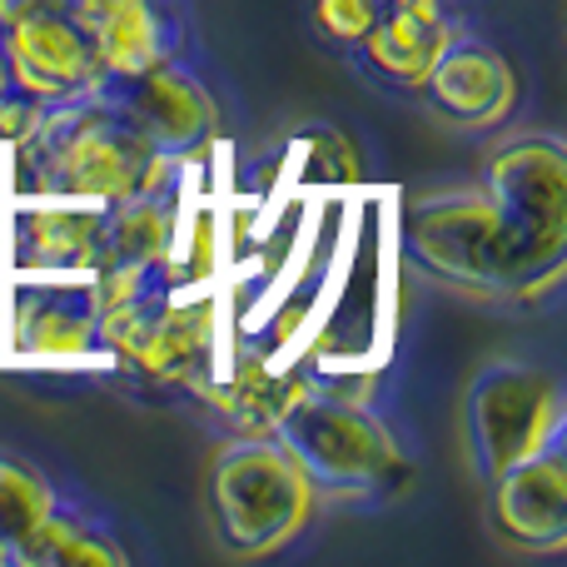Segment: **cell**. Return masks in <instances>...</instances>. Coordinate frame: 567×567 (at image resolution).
Instances as JSON below:
<instances>
[{"label":"cell","instance_id":"obj_15","mask_svg":"<svg viewBox=\"0 0 567 567\" xmlns=\"http://www.w3.org/2000/svg\"><path fill=\"white\" fill-rule=\"evenodd\" d=\"M453 25L443 16V6H419V0H383L373 30L359 40V50L369 55V65L383 80L403 90H419L429 65L439 60V50L449 45Z\"/></svg>","mask_w":567,"mask_h":567},{"label":"cell","instance_id":"obj_19","mask_svg":"<svg viewBox=\"0 0 567 567\" xmlns=\"http://www.w3.org/2000/svg\"><path fill=\"white\" fill-rule=\"evenodd\" d=\"M379 10H383V0H313L319 30L333 40V45H353V50H359V40L373 30Z\"/></svg>","mask_w":567,"mask_h":567},{"label":"cell","instance_id":"obj_25","mask_svg":"<svg viewBox=\"0 0 567 567\" xmlns=\"http://www.w3.org/2000/svg\"><path fill=\"white\" fill-rule=\"evenodd\" d=\"M6 563H16V558H10V553H6V548H0V567H6Z\"/></svg>","mask_w":567,"mask_h":567},{"label":"cell","instance_id":"obj_24","mask_svg":"<svg viewBox=\"0 0 567 567\" xmlns=\"http://www.w3.org/2000/svg\"><path fill=\"white\" fill-rule=\"evenodd\" d=\"M419 6H443V10H449V0H419Z\"/></svg>","mask_w":567,"mask_h":567},{"label":"cell","instance_id":"obj_4","mask_svg":"<svg viewBox=\"0 0 567 567\" xmlns=\"http://www.w3.org/2000/svg\"><path fill=\"white\" fill-rule=\"evenodd\" d=\"M179 289L185 284H175V275L159 265L145 289L100 313V343H110L115 359L135 363L150 379L199 389L215 373L219 309L215 299Z\"/></svg>","mask_w":567,"mask_h":567},{"label":"cell","instance_id":"obj_11","mask_svg":"<svg viewBox=\"0 0 567 567\" xmlns=\"http://www.w3.org/2000/svg\"><path fill=\"white\" fill-rule=\"evenodd\" d=\"M423 95L433 100L443 120L463 130H493L508 120L513 100H518V75L513 65L483 40H458L449 35V45L439 50V60L423 75Z\"/></svg>","mask_w":567,"mask_h":567},{"label":"cell","instance_id":"obj_17","mask_svg":"<svg viewBox=\"0 0 567 567\" xmlns=\"http://www.w3.org/2000/svg\"><path fill=\"white\" fill-rule=\"evenodd\" d=\"M16 563H25V567H120L125 563V548H120L105 528L55 508L35 528V538L16 553Z\"/></svg>","mask_w":567,"mask_h":567},{"label":"cell","instance_id":"obj_16","mask_svg":"<svg viewBox=\"0 0 567 567\" xmlns=\"http://www.w3.org/2000/svg\"><path fill=\"white\" fill-rule=\"evenodd\" d=\"M179 225H185V209L175 205L169 189H145V195L115 199V205H105V259H100V269L169 265L179 245Z\"/></svg>","mask_w":567,"mask_h":567},{"label":"cell","instance_id":"obj_1","mask_svg":"<svg viewBox=\"0 0 567 567\" xmlns=\"http://www.w3.org/2000/svg\"><path fill=\"white\" fill-rule=\"evenodd\" d=\"M16 150L30 185L55 199L115 205L145 189H175V155H159L100 90L45 105Z\"/></svg>","mask_w":567,"mask_h":567},{"label":"cell","instance_id":"obj_18","mask_svg":"<svg viewBox=\"0 0 567 567\" xmlns=\"http://www.w3.org/2000/svg\"><path fill=\"white\" fill-rule=\"evenodd\" d=\"M50 513H55V488L30 463L0 458V548L16 558Z\"/></svg>","mask_w":567,"mask_h":567},{"label":"cell","instance_id":"obj_8","mask_svg":"<svg viewBox=\"0 0 567 567\" xmlns=\"http://www.w3.org/2000/svg\"><path fill=\"white\" fill-rule=\"evenodd\" d=\"M100 95L159 150V155L185 159L189 150H199L215 135V95L199 85L189 70H179L175 60H155L145 70H130V75H100Z\"/></svg>","mask_w":567,"mask_h":567},{"label":"cell","instance_id":"obj_20","mask_svg":"<svg viewBox=\"0 0 567 567\" xmlns=\"http://www.w3.org/2000/svg\"><path fill=\"white\" fill-rule=\"evenodd\" d=\"M40 100H30L25 90H16V85H6L0 90V140H10V145H20V140L35 130V120H40Z\"/></svg>","mask_w":567,"mask_h":567},{"label":"cell","instance_id":"obj_21","mask_svg":"<svg viewBox=\"0 0 567 567\" xmlns=\"http://www.w3.org/2000/svg\"><path fill=\"white\" fill-rule=\"evenodd\" d=\"M313 175H329V179H353V169H359V159H353L349 140L339 135V130H319L313 135V159H309Z\"/></svg>","mask_w":567,"mask_h":567},{"label":"cell","instance_id":"obj_9","mask_svg":"<svg viewBox=\"0 0 567 567\" xmlns=\"http://www.w3.org/2000/svg\"><path fill=\"white\" fill-rule=\"evenodd\" d=\"M0 55H6L10 85L25 90L40 105H60V100L90 95L100 85V60L90 40L65 10H35V16L0 25Z\"/></svg>","mask_w":567,"mask_h":567},{"label":"cell","instance_id":"obj_22","mask_svg":"<svg viewBox=\"0 0 567 567\" xmlns=\"http://www.w3.org/2000/svg\"><path fill=\"white\" fill-rule=\"evenodd\" d=\"M60 0H0V25H16V20L35 16V10H55Z\"/></svg>","mask_w":567,"mask_h":567},{"label":"cell","instance_id":"obj_6","mask_svg":"<svg viewBox=\"0 0 567 567\" xmlns=\"http://www.w3.org/2000/svg\"><path fill=\"white\" fill-rule=\"evenodd\" d=\"M563 439V389L533 363H488L468 389V453L478 478L533 458Z\"/></svg>","mask_w":567,"mask_h":567},{"label":"cell","instance_id":"obj_7","mask_svg":"<svg viewBox=\"0 0 567 567\" xmlns=\"http://www.w3.org/2000/svg\"><path fill=\"white\" fill-rule=\"evenodd\" d=\"M403 235H409V255L429 275L473 293H513L503 229L483 189L419 199L403 219Z\"/></svg>","mask_w":567,"mask_h":567},{"label":"cell","instance_id":"obj_12","mask_svg":"<svg viewBox=\"0 0 567 567\" xmlns=\"http://www.w3.org/2000/svg\"><path fill=\"white\" fill-rule=\"evenodd\" d=\"M10 339L35 359H80L100 343V299L90 275H50L16 289Z\"/></svg>","mask_w":567,"mask_h":567},{"label":"cell","instance_id":"obj_13","mask_svg":"<svg viewBox=\"0 0 567 567\" xmlns=\"http://www.w3.org/2000/svg\"><path fill=\"white\" fill-rule=\"evenodd\" d=\"M16 265L30 275H95L105 259V205L55 199L30 205L10 225Z\"/></svg>","mask_w":567,"mask_h":567},{"label":"cell","instance_id":"obj_14","mask_svg":"<svg viewBox=\"0 0 567 567\" xmlns=\"http://www.w3.org/2000/svg\"><path fill=\"white\" fill-rule=\"evenodd\" d=\"M90 40L105 75H130L169 55V25L155 0H60Z\"/></svg>","mask_w":567,"mask_h":567},{"label":"cell","instance_id":"obj_3","mask_svg":"<svg viewBox=\"0 0 567 567\" xmlns=\"http://www.w3.org/2000/svg\"><path fill=\"white\" fill-rule=\"evenodd\" d=\"M275 439L313 483V498H369L409 473L379 413H369L363 403L323 399L319 389L289 403Z\"/></svg>","mask_w":567,"mask_h":567},{"label":"cell","instance_id":"obj_23","mask_svg":"<svg viewBox=\"0 0 567 567\" xmlns=\"http://www.w3.org/2000/svg\"><path fill=\"white\" fill-rule=\"evenodd\" d=\"M10 85V70H6V55H0V90Z\"/></svg>","mask_w":567,"mask_h":567},{"label":"cell","instance_id":"obj_2","mask_svg":"<svg viewBox=\"0 0 567 567\" xmlns=\"http://www.w3.org/2000/svg\"><path fill=\"white\" fill-rule=\"evenodd\" d=\"M488 195L503 229L513 293H543L563 275L567 249V155L553 140H513L488 159Z\"/></svg>","mask_w":567,"mask_h":567},{"label":"cell","instance_id":"obj_10","mask_svg":"<svg viewBox=\"0 0 567 567\" xmlns=\"http://www.w3.org/2000/svg\"><path fill=\"white\" fill-rule=\"evenodd\" d=\"M493 483V523L508 543L528 553L567 548V453L563 439L538 449L533 458L503 468Z\"/></svg>","mask_w":567,"mask_h":567},{"label":"cell","instance_id":"obj_5","mask_svg":"<svg viewBox=\"0 0 567 567\" xmlns=\"http://www.w3.org/2000/svg\"><path fill=\"white\" fill-rule=\"evenodd\" d=\"M209 498L229 548L239 558H265L303 533L313 513V483L279 439H245L215 458Z\"/></svg>","mask_w":567,"mask_h":567}]
</instances>
